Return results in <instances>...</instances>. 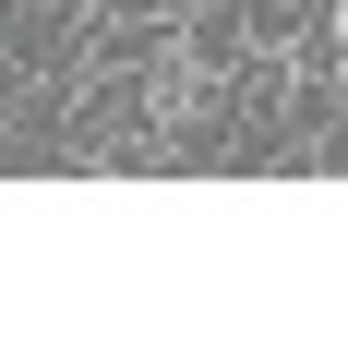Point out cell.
Instances as JSON below:
<instances>
[{"instance_id":"obj_1","label":"cell","mask_w":348,"mask_h":360,"mask_svg":"<svg viewBox=\"0 0 348 360\" xmlns=\"http://www.w3.org/2000/svg\"><path fill=\"white\" fill-rule=\"evenodd\" d=\"M228 96H240V72H228L193 25H156V37H144V60H132V120H144L156 156L205 144V132L228 120Z\"/></svg>"},{"instance_id":"obj_2","label":"cell","mask_w":348,"mask_h":360,"mask_svg":"<svg viewBox=\"0 0 348 360\" xmlns=\"http://www.w3.org/2000/svg\"><path fill=\"white\" fill-rule=\"evenodd\" d=\"M312 25H324V84L348 96V0H312Z\"/></svg>"}]
</instances>
